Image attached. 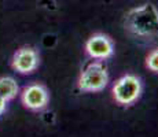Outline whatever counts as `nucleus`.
I'll return each instance as SVG.
<instances>
[{"label": "nucleus", "instance_id": "obj_1", "mask_svg": "<svg viewBox=\"0 0 158 137\" xmlns=\"http://www.w3.org/2000/svg\"><path fill=\"white\" fill-rule=\"evenodd\" d=\"M125 29L138 37L158 36V10L151 3L132 8L125 17Z\"/></svg>", "mask_w": 158, "mask_h": 137}, {"label": "nucleus", "instance_id": "obj_2", "mask_svg": "<svg viewBox=\"0 0 158 137\" xmlns=\"http://www.w3.org/2000/svg\"><path fill=\"white\" fill-rule=\"evenodd\" d=\"M109 84V73L105 65L94 62L88 65L78 78V88L83 92H101Z\"/></svg>", "mask_w": 158, "mask_h": 137}, {"label": "nucleus", "instance_id": "obj_8", "mask_svg": "<svg viewBox=\"0 0 158 137\" xmlns=\"http://www.w3.org/2000/svg\"><path fill=\"white\" fill-rule=\"evenodd\" d=\"M146 66H147V69L151 70L153 73H158V48L153 50L150 54L147 55Z\"/></svg>", "mask_w": 158, "mask_h": 137}, {"label": "nucleus", "instance_id": "obj_6", "mask_svg": "<svg viewBox=\"0 0 158 137\" xmlns=\"http://www.w3.org/2000/svg\"><path fill=\"white\" fill-rule=\"evenodd\" d=\"M85 52L91 59L105 60L113 56L114 44L111 38L106 34H94L85 42Z\"/></svg>", "mask_w": 158, "mask_h": 137}, {"label": "nucleus", "instance_id": "obj_5", "mask_svg": "<svg viewBox=\"0 0 158 137\" xmlns=\"http://www.w3.org/2000/svg\"><path fill=\"white\" fill-rule=\"evenodd\" d=\"M40 58L35 48L22 47L17 50V52L11 58V69L19 74H32L39 67Z\"/></svg>", "mask_w": 158, "mask_h": 137}, {"label": "nucleus", "instance_id": "obj_4", "mask_svg": "<svg viewBox=\"0 0 158 137\" xmlns=\"http://www.w3.org/2000/svg\"><path fill=\"white\" fill-rule=\"evenodd\" d=\"M48 102H50L48 89L40 82L26 85L21 92V103L29 111H41L48 106Z\"/></svg>", "mask_w": 158, "mask_h": 137}, {"label": "nucleus", "instance_id": "obj_7", "mask_svg": "<svg viewBox=\"0 0 158 137\" xmlns=\"http://www.w3.org/2000/svg\"><path fill=\"white\" fill-rule=\"evenodd\" d=\"M19 93V87L15 78L10 75H3L0 77V97L4 99L6 102H11Z\"/></svg>", "mask_w": 158, "mask_h": 137}, {"label": "nucleus", "instance_id": "obj_3", "mask_svg": "<svg viewBox=\"0 0 158 137\" xmlns=\"http://www.w3.org/2000/svg\"><path fill=\"white\" fill-rule=\"evenodd\" d=\"M142 95V81L132 74L123 75L113 85V97L121 106H131Z\"/></svg>", "mask_w": 158, "mask_h": 137}, {"label": "nucleus", "instance_id": "obj_9", "mask_svg": "<svg viewBox=\"0 0 158 137\" xmlns=\"http://www.w3.org/2000/svg\"><path fill=\"white\" fill-rule=\"evenodd\" d=\"M6 110H7V102H6L4 99H2V97H0V117H2V115L6 112Z\"/></svg>", "mask_w": 158, "mask_h": 137}]
</instances>
